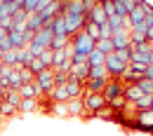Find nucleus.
<instances>
[{
  "instance_id": "f257e3e1",
  "label": "nucleus",
  "mask_w": 153,
  "mask_h": 136,
  "mask_svg": "<svg viewBox=\"0 0 153 136\" xmlns=\"http://www.w3.org/2000/svg\"><path fill=\"white\" fill-rule=\"evenodd\" d=\"M71 47H73V54H76V57L87 59L92 52H94L97 40H92L85 31H78L76 35H71Z\"/></svg>"
},
{
  "instance_id": "f03ea898",
  "label": "nucleus",
  "mask_w": 153,
  "mask_h": 136,
  "mask_svg": "<svg viewBox=\"0 0 153 136\" xmlns=\"http://www.w3.org/2000/svg\"><path fill=\"white\" fill-rule=\"evenodd\" d=\"M52 38H54V33H52V28H50V26H42L40 31H36V33H33V38H31V42H28L31 54H33V57H38L42 49H47V47H50V42H52Z\"/></svg>"
},
{
  "instance_id": "7ed1b4c3",
  "label": "nucleus",
  "mask_w": 153,
  "mask_h": 136,
  "mask_svg": "<svg viewBox=\"0 0 153 136\" xmlns=\"http://www.w3.org/2000/svg\"><path fill=\"white\" fill-rule=\"evenodd\" d=\"M127 66H130V61H125V59L120 57L118 52H111V54H106L104 68H106L108 78H123V75H125V71H127Z\"/></svg>"
},
{
  "instance_id": "20e7f679",
  "label": "nucleus",
  "mask_w": 153,
  "mask_h": 136,
  "mask_svg": "<svg viewBox=\"0 0 153 136\" xmlns=\"http://www.w3.org/2000/svg\"><path fill=\"white\" fill-rule=\"evenodd\" d=\"M80 99H82L85 113H90L92 117H94L97 110H101V108L106 106V99H104V94H101V92H85Z\"/></svg>"
},
{
  "instance_id": "39448f33",
  "label": "nucleus",
  "mask_w": 153,
  "mask_h": 136,
  "mask_svg": "<svg viewBox=\"0 0 153 136\" xmlns=\"http://www.w3.org/2000/svg\"><path fill=\"white\" fill-rule=\"evenodd\" d=\"M134 122H137V132L141 134H151L153 132V110L144 108V110H134Z\"/></svg>"
},
{
  "instance_id": "423d86ee",
  "label": "nucleus",
  "mask_w": 153,
  "mask_h": 136,
  "mask_svg": "<svg viewBox=\"0 0 153 136\" xmlns=\"http://www.w3.org/2000/svg\"><path fill=\"white\" fill-rule=\"evenodd\" d=\"M61 17L66 21V33H68V38L76 35L78 31H82V26H85V21H87V14H71V12H64Z\"/></svg>"
},
{
  "instance_id": "0eeeda50",
  "label": "nucleus",
  "mask_w": 153,
  "mask_h": 136,
  "mask_svg": "<svg viewBox=\"0 0 153 136\" xmlns=\"http://www.w3.org/2000/svg\"><path fill=\"white\" fill-rule=\"evenodd\" d=\"M36 85H38V89H40V96L50 94L52 87H54V71L52 68H45L42 73H38L36 75Z\"/></svg>"
},
{
  "instance_id": "6e6552de",
  "label": "nucleus",
  "mask_w": 153,
  "mask_h": 136,
  "mask_svg": "<svg viewBox=\"0 0 153 136\" xmlns=\"http://www.w3.org/2000/svg\"><path fill=\"white\" fill-rule=\"evenodd\" d=\"M123 89H125V82L120 78H111L108 82H106V87H104V99H106V103L108 101H113V99H118V96H123Z\"/></svg>"
},
{
  "instance_id": "1a4fd4ad",
  "label": "nucleus",
  "mask_w": 153,
  "mask_h": 136,
  "mask_svg": "<svg viewBox=\"0 0 153 136\" xmlns=\"http://www.w3.org/2000/svg\"><path fill=\"white\" fill-rule=\"evenodd\" d=\"M113 52H120V49H132V40H130V28H123V31H118L113 33Z\"/></svg>"
},
{
  "instance_id": "9d476101",
  "label": "nucleus",
  "mask_w": 153,
  "mask_h": 136,
  "mask_svg": "<svg viewBox=\"0 0 153 136\" xmlns=\"http://www.w3.org/2000/svg\"><path fill=\"white\" fill-rule=\"evenodd\" d=\"M66 92H68V99H80L85 94V82L82 80H71L66 82Z\"/></svg>"
},
{
  "instance_id": "9b49d317",
  "label": "nucleus",
  "mask_w": 153,
  "mask_h": 136,
  "mask_svg": "<svg viewBox=\"0 0 153 136\" xmlns=\"http://www.w3.org/2000/svg\"><path fill=\"white\" fill-rule=\"evenodd\" d=\"M87 21H92V24H97V26H101V24H106V21H108V14H106V12H104V7L97 2L94 10L87 14Z\"/></svg>"
},
{
  "instance_id": "f8f14e48",
  "label": "nucleus",
  "mask_w": 153,
  "mask_h": 136,
  "mask_svg": "<svg viewBox=\"0 0 153 136\" xmlns=\"http://www.w3.org/2000/svg\"><path fill=\"white\" fill-rule=\"evenodd\" d=\"M108 80L111 78H87L85 80V92H104Z\"/></svg>"
},
{
  "instance_id": "ddd939ff",
  "label": "nucleus",
  "mask_w": 153,
  "mask_h": 136,
  "mask_svg": "<svg viewBox=\"0 0 153 136\" xmlns=\"http://www.w3.org/2000/svg\"><path fill=\"white\" fill-rule=\"evenodd\" d=\"M66 108H68V117H80L85 113L82 99H68V101H66Z\"/></svg>"
},
{
  "instance_id": "4468645a",
  "label": "nucleus",
  "mask_w": 153,
  "mask_h": 136,
  "mask_svg": "<svg viewBox=\"0 0 153 136\" xmlns=\"http://www.w3.org/2000/svg\"><path fill=\"white\" fill-rule=\"evenodd\" d=\"M19 94H21V99H40V89L36 82H26V85L19 87Z\"/></svg>"
},
{
  "instance_id": "2eb2a0df",
  "label": "nucleus",
  "mask_w": 153,
  "mask_h": 136,
  "mask_svg": "<svg viewBox=\"0 0 153 136\" xmlns=\"http://www.w3.org/2000/svg\"><path fill=\"white\" fill-rule=\"evenodd\" d=\"M47 96L52 99L54 103H66V101H68V92H66V85H57V87H52V92H50Z\"/></svg>"
},
{
  "instance_id": "dca6fc26",
  "label": "nucleus",
  "mask_w": 153,
  "mask_h": 136,
  "mask_svg": "<svg viewBox=\"0 0 153 136\" xmlns=\"http://www.w3.org/2000/svg\"><path fill=\"white\" fill-rule=\"evenodd\" d=\"M19 115V106H12L7 101H0V117L2 120H12V117Z\"/></svg>"
},
{
  "instance_id": "f3484780",
  "label": "nucleus",
  "mask_w": 153,
  "mask_h": 136,
  "mask_svg": "<svg viewBox=\"0 0 153 136\" xmlns=\"http://www.w3.org/2000/svg\"><path fill=\"white\" fill-rule=\"evenodd\" d=\"M123 96L127 99L130 103H134L137 99H141V96H144V92L139 89V85H125V89H123Z\"/></svg>"
},
{
  "instance_id": "a211bd4d",
  "label": "nucleus",
  "mask_w": 153,
  "mask_h": 136,
  "mask_svg": "<svg viewBox=\"0 0 153 136\" xmlns=\"http://www.w3.org/2000/svg\"><path fill=\"white\" fill-rule=\"evenodd\" d=\"M50 28H52V33L54 35H66L68 38V33H66V21H64V17H54V19L47 24Z\"/></svg>"
},
{
  "instance_id": "6ab92c4d",
  "label": "nucleus",
  "mask_w": 153,
  "mask_h": 136,
  "mask_svg": "<svg viewBox=\"0 0 153 136\" xmlns=\"http://www.w3.org/2000/svg\"><path fill=\"white\" fill-rule=\"evenodd\" d=\"M33 110H38V99H21L19 115H28V113H33Z\"/></svg>"
},
{
  "instance_id": "aec40b11",
  "label": "nucleus",
  "mask_w": 153,
  "mask_h": 136,
  "mask_svg": "<svg viewBox=\"0 0 153 136\" xmlns=\"http://www.w3.org/2000/svg\"><path fill=\"white\" fill-rule=\"evenodd\" d=\"M2 63L5 66H10V68H19V49H10V52H5V57H2Z\"/></svg>"
},
{
  "instance_id": "412c9836",
  "label": "nucleus",
  "mask_w": 153,
  "mask_h": 136,
  "mask_svg": "<svg viewBox=\"0 0 153 136\" xmlns=\"http://www.w3.org/2000/svg\"><path fill=\"white\" fill-rule=\"evenodd\" d=\"M85 61H87V66H90V68H99V66H104V61H106V54H101V52H99V49L94 47V52H92L90 57L85 59Z\"/></svg>"
},
{
  "instance_id": "4be33fe9",
  "label": "nucleus",
  "mask_w": 153,
  "mask_h": 136,
  "mask_svg": "<svg viewBox=\"0 0 153 136\" xmlns=\"http://www.w3.org/2000/svg\"><path fill=\"white\" fill-rule=\"evenodd\" d=\"M106 24H108V28H111V33H118V31H123V28H127V24H125V19H120V17H108V21H106ZM111 38H113V35H111Z\"/></svg>"
},
{
  "instance_id": "5701e85b",
  "label": "nucleus",
  "mask_w": 153,
  "mask_h": 136,
  "mask_svg": "<svg viewBox=\"0 0 153 136\" xmlns=\"http://www.w3.org/2000/svg\"><path fill=\"white\" fill-rule=\"evenodd\" d=\"M68 42H71V38H66V35H54V38H52V42H50V49H52V52L64 49Z\"/></svg>"
},
{
  "instance_id": "b1692460",
  "label": "nucleus",
  "mask_w": 153,
  "mask_h": 136,
  "mask_svg": "<svg viewBox=\"0 0 153 136\" xmlns=\"http://www.w3.org/2000/svg\"><path fill=\"white\" fill-rule=\"evenodd\" d=\"M5 101H7V103H12V106H19V103H21L19 89H7V92H5Z\"/></svg>"
},
{
  "instance_id": "393cba45",
  "label": "nucleus",
  "mask_w": 153,
  "mask_h": 136,
  "mask_svg": "<svg viewBox=\"0 0 153 136\" xmlns=\"http://www.w3.org/2000/svg\"><path fill=\"white\" fill-rule=\"evenodd\" d=\"M26 68H28V71H31L33 75H38V73H42V71H45V63H42L38 57H33V59H31V63H28Z\"/></svg>"
},
{
  "instance_id": "a878e982",
  "label": "nucleus",
  "mask_w": 153,
  "mask_h": 136,
  "mask_svg": "<svg viewBox=\"0 0 153 136\" xmlns=\"http://www.w3.org/2000/svg\"><path fill=\"white\" fill-rule=\"evenodd\" d=\"M127 103H130V101H127L125 96H118V99H113V101H108L106 106H108V108H113V110H125V108H127Z\"/></svg>"
},
{
  "instance_id": "bb28decb",
  "label": "nucleus",
  "mask_w": 153,
  "mask_h": 136,
  "mask_svg": "<svg viewBox=\"0 0 153 136\" xmlns=\"http://www.w3.org/2000/svg\"><path fill=\"white\" fill-rule=\"evenodd\" d=\"M82 31H85V33H87L92 40H99V26H97V24H92V21H85Z\"/></svg>"
},
{
  "instance_id": "cd10ccee",
  "label": "nucleus",
  "mask_w": 153,
  "mask_h": 136,
  "mask_svg": "<svg viewBox=\"0 0 153 136\" xmlns=\"http://www.w3.org/2000/svg\"><path fill=\"white\" fill-rule=\"evenodd\" d=\"M137 85H139V89H141V92H144L146 96H153V80H149V78H141L139 82H137Z\"/></svg>"
},
{
  "instance_id": "c85d7f7f",
  "label": "nucleus",
  "mask_w": 153,
  "mask_h": 136,
  "mask_svg": "<svg viewBox=\"0 0 153 136\" xmlns=\"http://www.w3.org/2000/svg\"><path fill=\"white\" fill-rule=\"evenodd\" d=\"M52 57H54V52H52L50 47H47V49H42V52L38 54V59L45 63V68H52Z\"/></svg>"
},
{
  "instance_id": "c756f323",
  "label": "nucleus",
  "mask_w": 153,
  "mask_h": 136,
  "mask_svg": "<svg viewBox=\"0 0 153 136\" xmlns=\"http://www.w3.org/2000/svg\"><path fill=\"white\" fill-rule=\"evenodd\" d=\"M127 14H130V7H127V2H125V0L115 2V17H120V19H127Z\"/></svg>"
},
{
  "instance_id": "7c9ffc66",
  "label": "nucleus",
  "mask_w": 153,
  "mask_h": 136,
  "mask_svg": "<svg viewBox=\"0 0 153 136\" xmlns=\"http://www.w3.org/2000/svg\"><path fill=\"white\" fill-rule=\"evenodd\" d=\"M94 117H99V120H106V122H113V108H108V106H104L101 110H97Z\"/></svg>"
},
{
  "instance_id": "2f4dec72",
  "label": "nucleus",
  "mask_w": 153,
  "mask_h": 136,
  "mask_svg": "<svg viewBox=\"0 0 153 136\" xmlns=\"http://www.w3.org/2000/svg\"><path fill=\"white\" fill-rule=\"evenodd\" d=\"M50 113L57 115V117H68V108H66V103H52V110Z\"/></svg>"
},
{
  "instance_id": "473e14b6",
  "label": "nucleus",
  "mask_w": 153,
  "mask_h": 136,
  "mask_svg": "<svg viewBox=\"0 0 153 136\" xmlns=\"http://www.w3.org/2000/svg\"><path fill=\"white\" fill-rule=\"evenodd\" d=\"M130 40H132V47L134 45H141V42H149L144 31H130Z\"/></svg>"
},
{
  "instance_id": "72a5a7b5",
  "label": "nucleus",
  "mask_w": 153,
  "mask_h": 136,
  "mask_svg": "<svg viewBox=\"0 0 153 136\" xmlns=\"http://www.w3.org/2000/svg\"><path fill=\"white\" fill-rule=\"evenodd\" d=\"M97 49H99L101 54H111V52H113V42H111V40H97Z\"/></svg>"
},
{
  "instance_id": "f704fd0d",
  "label": "nucleus",
  "mask_w": 153,
  "mask_h": 136,
  "mask_svg": "<svg viewBox=\"0 0 153 136\" xmlns=\"http://www.w3.org/2000/svg\"><path fill=\"white\" fill-rule=\"evenodd\" d=\"M132 106H134V110H144V108H151V96H146V94H144L141 99H137Z\"/></svg>"
},
{
  "instance_id": "c9c22d12",
  "label": "nucleus",
  "mask_w": 153,
  "mask_h": 136,
  "mask_svg": "<svg viewBox=\"0 0 153 136\" xmlns=\"http://www.w3.org/2000/svg\"><path fill=\"white\" fill-rule=\"evenodd\" d=\"M52 103H54V101L47 96V94L38 99V108H40V110H45V113H50V110H52Z\"/></svg>"
},
{
  "instance_id": "e433bc0d",
  "label": "nucleus",
  "mask_w": 153,
  "mask_h": 136,
  "mask_svg": "<svg viewBox=\"0 0 153 136\" xmlns=\"http://www.w3.org/2000/svg\"><path fill=\"white\" fill-rule=\"evenodd\" d=\"M19 75H21V82H24V85H26V82H36V75H33L26 66H21V68H19Z\"/></svg>"
},
{
  "instance_id": "4c0bfd02",
  "label": "nucleus",
  "mask_w": 153,
  "mask_h": 136,
  "mask_svg": "<svg viewBox=\"0 0 153 136\" xmlns=\"http://www.w3.org/2000/svg\"><path fill=\"white\" fill-rule=\"evenodd\" d=\"M66 82H68V73L54 71V87H57V85H66Z\"/></svg>"
},
{
  "instance_id": "58836bf2",
  "label": "nucleus",
  "mask_w": 153,
  "mask_h": 136,
  "mask_svg": "<svg viewBox=\"0 0 153 136\" xmlns=\"http://www.w3.org/2000/svg\"><path fill=\"white\" fill-rule=\"evenodd\" d=\"M90 78H108V73L104 66H99V68H90Z\"/></svg>"
},
{
  "instance_id": "ea45409f",
  "label": "nucleus",
  "mask_w": 153,
  "mask_h": 136,
  "mask_svg": "<svg viewBox=\"0 0 153 136\" xmlns=\"http://www.w3.org/2000/svg\"><path fill=\"white\" fill-rule=\"evenodd\" d=\"M7 33H10V31H7V28H2V26H0V42H5V40H7Z\"/></svg>"
},
{
  "instance_id": "a19ab883",
  "label": "nucleus",
  "mask_w": 153,
  "mask_h": 136,
  "mask_svg": "<svg viewBox=\"0 0 153 136\" xmlns=\"http://www.w3.org/2000/svg\"><path fill=\"white\" fill-rule=\"evenodd\" d=\"M144 78L153 80V66H146V73H144Z\"/></svg>"
},
{
  "instance_id": "79ce46f5",
  "label": "nucleus",
  "mask_w": 153,
  "mask_h": 136,
  "mask_svg": "<svg viewBox=\"0 0 153 136\" xmlns=\"http://www.w3.org/2000/svg\"><path fill=\"white\" fill-rule=\"evenodd\" d=\"M5 92H7V89H5L2 85H0V101H5Z\"/></svg>"
},
{
  "instance_id": "37998d69",
  "label": "nucleus",
  "mask_w": 153,
  "mask_h": 136,
  "mask_svg": "<svg viewBox=\"0 0 153 136\" xmlns=\"http://www.w3.org/2000/svg\"><path fill=\"white\" fill-rule=\"evenodd\" d=\"M2 71H5V63H2V61H0V75H2Z\"/></svg>"
},
{
  "instance_id": "c03bdc74",
  "label": "nucleus",
  "mask_w": 153,
  "mask_h": 136,
  "mask_svg": "<svg viewBox=\"0 0 153 136\" xmlns=\"http://www.w3.org/2000/svg\"><path fill=\"white\" fill-rule=\"evenodd\" d=\"M2 7H5V2H2V0H0V17H2Z\"/></svg>"
},
{
  "instance_id": "a18cd8bd",
  "label": "nucleus",
  "mask_w": 153,
  "mask_h": 136,
  "mask_svg": "<svg viewBox=\"0 0 153 136\" xmlns=\"http://www.w3.org/2000/svg\"><path fill=\"white\" fill-rule=\"evenodd\" d=\"M2 57H5V49H2V47H0V61H2Z\"/></svg>"
},
{
  "instance_id": "49530a36",
  "label": "nucleus",
  "mask_w": 153,
  "mask_h": 136,
  "mask_svg": "<svg viewBox=\"0 0 153 136\" xmlns=\"http://www.w3.org/2000/svg\"><path fill=\"white\" fill-rule=\"evenodd\" d=\"M97 2H99V5H104V2H111V0H97Z\"/></svg>"
},
{
  "instance_id": "de8ad7c7",
  "label": "nucleus",
  "mask_w": 153,
  "mask_h": 136,
  "mask_svg": "<svg viewBox=\"0 0 153 136\" xmlns=\"http://www.w3.org/2000/svg\"><path fill=\"white\" fill-rule=\"evenodd\" d=\"M14 2H17V5H19V7H21V5H24V0H14Z\"/></svg>"
},
{
  "instance_id": "09e8293b",
  "label": "nucleus",
  "mask_w": 153,
  "mask_h": 136,
  "mask_svg": "<svg viewBox=\"0 0 153 136\" xmlns=\"http://www.w3.org/2000/svg\"><path fill=\"white\" fill-rule=\"evenodd\" d=\"M144 2H149V5H153V0H144Z\"/></svg>"
},
{
  "instance_id": "8fccbe9b",
  "label": "nucleus",
  "mask_w": 153,
  "mask_h": 136,
  "mask_svg": "<svg viewBox=\"0 0 153 136\" xmlns=\"http://www.w3.org/2000/svg\"><path fill=\"white\" fill-rule=\"evenodd\" d=\"M151 110H153V96H151Z\"/></svg>"
},
{
  "instance_id": "3c124183",
  "label": "nucleus",
  "mask_w": 153,
  "mask_h": 136,
  "mask_svg": "<svg viewBox=\"0 0 153 136\" xmlns=\"http://www.w3.org/2000/svg\"><path fill=\"white\" fill-rule=\"evenodd\" d=\"M2 2H14V0H2Z\"/></svg>"
},
{
  "instance_id": "603ef678",
  "label": "nucleus",
  "mask_w": 153,
  "mask_h": 136,
  "mask_svg": "<svg viewBox=\"0 0 153 136\" xmlns=\"http://www.w3.org/2000/svg\"><path fill=\"white\" fill-rule=\"evenodd\" d=\"M113 2H120V0H113Z\"/></svg>"
},
{
  "instance_id": "864d4df0",
  "label": "nucleus",
  "mask_w": 153,
  "mask_h": 136,
  "mask_svg": "<svg viewBox=\"0 0 153 136\" xmlns=\"http://www.w3.org/2000/svg\"><path fill=\"white\" fill-rule=\"evenodd\" d=\"M151 12H153V5H151Z\"/></svg>"
},
{
  "instance_id": "5fc2aeb1",
  "label": "nucleus",
  "mask_w": 153,
  "mask_h": 136,
  "mask_svg": "<svg viewBox=\"0 0 153 136\" xmlns=\"http://www.w3.org/2000/svg\"><path fill=\"white\" fill-rule=\"evenodd\" d=\"M0 122H2V117H0Z\"/></svg>"
},
{
  "instance_id": "6e6d98bb",
  "label": "nucleus",
  "mask_w": 153,
  "mask_h": 136,
  "mask_svg": "<svg viewBox=\"0 0 153 136\" xmlns=\"http://www.w3.org/2000/svg\"><path fill=\"white\" fill-rule=\"evenodd\" d=\"M151 136H153V132H151Z\"/></svg>"
}]
</instances>
